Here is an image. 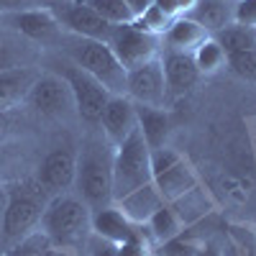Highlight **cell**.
<instances>
[{"instance_id":"obj_16","label":"cell","mask_w":256,"mask_h":256,"mask_svg":"<svg viewBox=\"0 0 256 256\" xmlns=\"http://www.w3.org/2000/svg\"><path fill=\"white\" fill-rule=\"evenodd\" d=\"M162 59V70H164V80H166V90L174 95H184L198 84L200 72L195 67V59L187 52H172L166 49L159 54Z\"/></svg>"},{"instance_id":"obj_35","label":"cell","mask_w":256,"mask_h":256,"mask_svg":"<svg viewBox=\"0 0 256 256\" xmlns=\"http://www.w3.org/2000/svg\"><path fill=\"white\" fill-rule=\"evenodd\" d=\"M6 200H8V187L0 182V223H3V212H6Z\"/></svg>"},{"instance_id":"obj_19","label":"cell","mask_w":256,"mask_h":256,"mask_svg":"<svg viewBox=\"0 0 256 256\" xmlns=\"http://www.w3.org/2000/svg\"><path fill=\"white\" fill-rule=\"evenodd\" d=\"M116 205L123 210V216L131 220L134 226H144V223L164 205V198L159 195V190H156L154 182H152V184H144L141 190L131 192V195H126V198L118 200Z\"/></svg>"},{"instance_id":"obj_33","label":"cell","mask_w":256,"mask_h":256,"mask_svg":"<svg viewBox=\"0 0 256 256\" xmlns=\"http://www.w3.org/2000/svg\"><path fill=\"white\" fill-rule=\"evenodd\" d=\"M126 3H128V8L134 10V16L138 18V16H144L148 10V6H152L154 0H126Z\"/></svg>"},{"instance_id":"obj_27","label":"cell","mask_w":256,"mask_h":256,"mask_svg":"<svg viewBox=\"0 0 256 256\" xmlns=\"http://www.w3.org/2000/svg\"><path fill=\"white\" fill-rule=\"evenodd\" d=\"M46 246H49V238L41 230H34V233H28L26 238H20L6 256H41Z\"/></svg>"},{"instance_id":"obj_38","label":"cell","mask_w":256,"mask_h":256,"mask_svg":"<svg viewBox=\"0 0 256 256\" xmlns=\"http://www.w3.org/2000/svg\"><path fill=\"white\" fill-rule=\"evenodd\" d=\"M8 128H10V120H8V113H0V138H3L8 134Z\"/></svg>"},{"instance_id":"obj_29","label":"cell","mask_w":256,"mask_h":256,"mask_svg":"<svg viewBox=\"0 0 256 256\" xmlns=\"http://www.w3.org/2000/svg\"><path fill=\"white\" fill-rule=\"evenodd\" d=\"M233 24L244 28H256V0H236L233 3Z\"/></svg>"},{"instance_id":"obj_15","label":"cell","mask_w":256,"mask_h":256,"mask_svg":"<svg viewBox=\"0 0 256 256\" xmlns=\"http://www.w3.org/2000/svg\"><path fill=\"white\" fill-rule=\"evenodd\" d=\"M38 74L41 70L34 64H20V67L0 72V113H10L13 108L26 102Z\"/></svg>"},{"instance_id":"obj_25","label":"cell","mask_w":256,"mask_h":256,"mask_svg":"<svg viewBox=\"0 0 256 256\" xmlns=\"http://www.w3.org/2000/svg\"><path fill=\"white\" fill-rule=\"evenodd\" d=\"M216 41L223 46L226 54L256 49V36H254V31H251V28H244V26H236V24H230L228 28L218 31V34H216Z\"/></svg>"},{"instance_id":"obj_21","label":"cell","mask_w":256,"mask_h":256,"mask_svg":"<svg viewBox=\"0 0 256 256\" xmlns=\"http://www.w3.org/2000/svg\"><path fill=\"white\" fill-rule=\"evenodd\" d=\"M136 123L138 134L144 136L148 148H162L169 138V116L164 108H148V105H136Z\"/></svg>"},{"instance_id":"obj_10","label":"cell","mask_w":256,"mask_h":256,"mask_svg":"<svg viewBox=\"0 0 256 256\" xmlns=\"http://www.w3.org/2000/svg\"><path fill=\"white\" fill-rule=\"evenodd\" d=\"M166 80L162 70V59H152L126 72V98H131L136 105L148 108H164L166 102Z\"/></svg>"},{"instance_id":"obj_8","label":"cell","mask_w":256,"mask_h":256,"mask_svg":"<svg viewBox=\"0 0 256 256\" xmlns=\"http://www.w3.org/2000/svg\"><path fill=\"white\" fill-rule=\"evenodd\" d=\"M108 46L113 49L116 59L123 64V70H134L141 64L159 59L162 54V36L148 34L146 28H141L136 20L134 24H120L113 28V36L108 41Z\"/></svg>"},{"instance_id":"obj_14","label":"cell","mask_w":256,"mask_h":256,"mask_svg":"<svg viewBox=\"0 0 256 256\" xmlns=\"http://www.w3.org/2000/svg\"><path fill=\"white\" fill-rule=\"evenodd\" d=\"M98 126L102 131V138L113 148L120 146L138 128V123H136V102L131 98H126V95H110Z\"/></svg>"},{"instance_id":"obj_17","label":"cell","mask_w":256,"mask_h":256,"mask_svg":"<svg viewBox=\"0 0 256 256\" xmlns=\"http://www.w3.org/2000/svg\"><path fill=\"white\" fill-rule=\"evenodd\" d=\"M92 236L105 241V244L123 246L126 241H131L136 236V226L113 202V205H105L100 210H92Z\"/></svg>"},{"instance_id":"obj_39","label":"cell","mask_w":256,"mask_h":256,"mask_svg":"<svg viewBox=\"0 0 256 256\" xmlns=\"http://www.w3.org/2000/svg\"><path fill=\"white\" fill-rule=\"evenodd\" d=\"M254 36H256V28H254Z\"/></svg>"},{"instance_id":"obj_1","label":"cell","mask_w":256,"mask_h":256,"mask_svg":"<svg viewBox=\"0 0 256 256\" xmlns=\"http://www.w3.org/2000/svg\"><path fill=\"white\" fill-rule=\"evenodd\" d=\"M38 230L49 238L52 246L82 254L92 238V210L77 195L62 192L49 198L44 216L38 220Z\"/></svg>"},{"instance_id":"obj_23","label":"cell","mask_w":256,"mask_h":256,"mask_svg":"<svg viewBox=\"0 0 256 256\" xmlns=\"http://www.w3.org/2000/svg\"><path fill=\"white\" fill-rule=\"evenodd\" d=\"M192 59H195V67H198L200 77L202 74H216L218 70H223L228 64V54L216 41V36H208L202 44L192 52Z\"/></svg>"},{"instance_id":"obj_34","label":"cell","mask_w":256,"mask_h":256,"mask_svg":"<svg viewBox=\"0 0 256 256\" xmlns=\"http://www.w3.org/2000/svg\"><path fill=\"white\" fill-rule=\"evenodd\" d=\"M41 256H82V254H77V251H70V248H59V246H46L44 248V254Z\"/></svg>"},{"instance_id":"obj_40","label":"cell","mask_w":256,"mask_h":256,"mask_svg":"<svg viewBox=\"0 0 256 256\" xmlns=\"http://www.w3.org/2000/svg\"><path fill=\"white\" fill-rule=\"evenodd\" d=\"M230 3H236V0H230Z\"/></svg>"},{"instance_id":"obj_24","label":"cell","mask_w":256,"mask_h":256,"mask_svg":"<svg viewBox=\"0 0 256 256\" xmlns=\"http://www.w3.org/2000/svg\"><path fill=\"white\" fill-rule=\"evenodd\" d=\"M88 8H92L100 18H105L108 24L120 26V24H134L136 16L134 10L128 8L126 0H82Z\"/></svg>"},{"instance_id":"obj_5","label":"cell","mask_w":256,"mask_h":256,"mask_svg":"<svg viewBox=\"0 0 256 256\" xmlns=\"http://www.w3.org/2000/svg\"><path fill=\"white\" fill-rule=\"evenodd\" d=\"M144 184H152V148L136 128L120 146L113 148V202Z\"/></svg>"},{"instance_id":"obj_32","label":"cell","mask_w":256,"mask_h":256,"mask_svg":"<svg viewBox=\"0 0 256 256\" xmlns=\"http://www.w3.org/2000/svg\"><path fill=\"white\" fill-rule=\"evenodd\" d=\"M152 6H154V8H159V10H162V13H164L166 18H172V20H174V18L180 16V8H177V0H154Z\"/></svg>"},{"instance_id":"obj_11","label":"cell","mask_w":256,"mask_h":256,"mask_svg":"<svg viewBox=\"0 0 256 256\" xmlns=\"http://www.w3.org/2000/svg\"><path fill=\"white\" fill-rule=\"evenodd\" d=\"M54 16L59 18V24L64 26L67 34L82 36V38H92L108 44L113 36V24H108L105 18H100L92 8H88L82 0H62L54 8Z\"/></svg>"},{"instance_id":"obj_6","label":"cell","mask_w":256,"mask_h":256,"mask_svg":"<svg viewBox=\"0 0 256 256\" xmlns=\"http://www.w3.org/2000/svg\"><path fill=\"white\" fill-rule=\"evenodd\" d=\"M152 182L164 198V202H174L195 190L198 174L192 172V166L184 162L182 154H177L169 146H162L152 148Z\"/></svg>"},{"instance_id":"obj_28","label":"cell","mask_w":256,"mask_h":256,"mask_svg":"<svg viewBox=\"0 0 256 256\" xmlns=\"http://www.w3.org/2000/svg\"><path fill=\"white\" fill-rule=\"evenodd\" d=\"M62 0H0V16L6 13H20V10H34V8H56Z\"/></svg>"},{"instance_id":"obj_31","label":"cell","mask_w":256,"mask_h":256,"mask_svg":"<svg viewBox=\"0 0 256 256\" xmlns=\"http://www.w3.org/2000/svg\"><path fill=\"white\" fill-rule=\"evenodd\" d=\"M13 67H20V54L16 44H10L8 38H0V72L13 70Z\"/></svg>"},{"instance_id":"obj_30","label":"cell","mask_w":256,"mask_h":256,"mask_svg":"<svg viewBox=\"0 0 256 256\" xmlns=\"http://www.w3.org/2000/svg\"><path fill=\"white\" fill-rule=\"evenodd\" d=\"M198 248H200V244L184 238L182 233H180L177 238L162 244V256H195V254H198Z\"/></svg>"},{"instance_id":"obj_4","label":"cell","mask_w":256,"mask_h":256,"mask_svg":"<svg viewBox=\"0 0 256 256\" xmlns=\"http://www.w3.org/2000/svg\"><path fill=\"white\" fill-rule=\"evenodd\" d=\"M49 198L52 195L36 180L10 184L8 187V200H6V212H3V223H0L3 238L18 244L20 238H26L28 233L38 230V220H41V216H44V208H46Z\"/></svg>"},{"instance_id":"obj_20","label":"cell","mask_w":256,"mask_h":256,"mask_svg":"<svg viewBox=\"0 0 256 256\" xmlns=\"http://www.w3.org/2000/svg\"><path fill=\"white\" fill-rule=\"evenodd\" d=\"M187 16L198 20L210 36H216L233 24V3L230 0H198Z\"/></svg>"},{"instance_id":"obj_2","label":"cell","mask_w":256,"mask_h":256,"mask_svg":"<svg viewBox=\"0 0 256 256\" xmlns=\"http://www.w3.org/2000/svg\"><path fill=\"white\" fill-rule=\"evenodd\" d=\"M77 198L90 210L113 205V146L100 138L84 141L77 154Z\"/></svg>"},{"instance_id":"obj_37","label":"cell","mask_w":256,"mask_h":256,"mask_svg":"<svg viewBox=\"0 0 256 256\" xmlns=\"http://www.w3.org/2000/svg\"><path fill=\"white\" fill-rule=\"evenodd\" d=\"M198 0H177V8H180V16H187L192 10V6H195Z\"/></svg>"},{"instance_id":"obj_18","label":"cell","mask_w":256,"mask_h":256,"mask_svg":"<svg viewBox=\"0 0 256 256\" xmlns=\"http://www.w3.org/2000/svg\"><path fill=\"white\" fill-rule=\"evenodd\" d=\"M208 36L210 34L198 24V20H192L190 16H177L172 24L166 26V31L162 34V44H166V49H172V52L192 54Z\"/></svg>"},{"instance_id":"obj_7","label":"cell","mask_w":256,"mask_h":256,"mask_svg":"<svg viewBox=\"0 0 256 256\" xmlns=\"http://www.w3.org/2000/svg\"><path fill=\"white\" fill-rule=\"evenodd\" d=\"M56 74L70 84V92H72V100H74V110H77L80 120H84L88 126H98L105 105H108V100H110V92L105 90L95 77H90L88 72H82L80 67H74V64L67 62V59L59 64Z\"/></svg>"},{"instance_id":"obj_26","label":"cell","mask_w":256,"mask_h":256,"mask_svg":"<svg viewBox=\"0 0 256 256\" xmlns=\"http://www.w3.org/2000/svg\"><path fill=\"white\" fill-rule=\"evenodd\" d=\"M228 70L246 82H256V49L228 54Z\"/></svg>"},{"instance_id":"obj_3","label":"cell","mask_w":256,"mask_h":256,"mask_svg":"<svg viewBox=\"0 0 256 256\" xmlns=\"http://www.w3.org/2000/svg\"><path fill=\"white\" fill-rule=\"evenodd\" d=\"M59 46L64 52V59L72 62L82 72H88L90 77H95L110 95H126V70L108 44L82 38L74 34H62Z\"/></svg>"},{"instance_id":"obj_13","label":"cell","mask_w":256,"mask_h":256,"mask_svg":"<svg viewBox=\"0 0 256 256\" xmlns=\"http://www.w3.org/2000/svg\"><path fill=\"white\" fill-rule=\"evenodd\" d=\"M0 20H6L16 34H20L28 41H36V44H52V41H59L62 36V24L52 8L6 13V16H0Z\"/></svg>"},{"instance_id":"obj_22","label":"cell","mask_w":256,"mask_h":256,"mask_svg":"<svg viewBox=\"0 0 256 256\" xmlns=\"http://www.w3.org/2000/svg\"><path fill=\"white\" fill-rule=\"evenodd\" d=\"M144 226L148 230V236H152L156 244H166V241L177 238L182 233V216L169 202H164Z\"/></svg>"},{"instance_id":"obj_9","label":"cell","mask_w":256,"mask_h":256,"mask_svg":"<svg viewBox=\"0 0 256 256\" xmlns=\"http://www.w3.org/2000/svg\"><path fill=\"white\" fill-rule=\"evenodd\" d=\"M26 102L44 118H67L70 113H77L70 84L56 72H41L38 80L34 82Z\"/></svg>"},{"instance_id":"obj_36","label":"cell","mask_w":256,"mask_h":256,"mask_svg":"<svg viewBox=\"0 0 256 256\" xmlns=\"http://www.w3.org/2000/svg\"><path fill=\"white\" fill-rule=\"evenodd\" d=\"M195 256H223V254H220L216 246H210V244H208V246H200Z\"/></svg>"},{"instance_id":"obj_12","label":"cell","mask_w":256,"mask_h":256,"mask_svg":"<svg viewBox=\"0 0 256 256\" xmlns=\"http://www.w3.org/2000/svg\"><path fill=\"white\" fill-rule=\"evenodd\" d=\"M74 177H77V154L67 146L49 152L44 156V162L38 164V172H36V182L52 198L62 195V192H70L74 187Z\"/></svg>"}]
</instances>
